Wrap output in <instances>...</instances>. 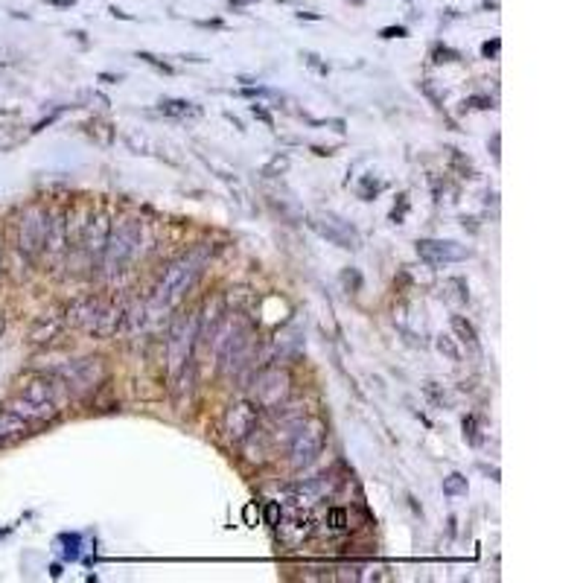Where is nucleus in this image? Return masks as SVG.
<instances>
[{"instance_id": "nucleus-16", "label": "nucleus", "mask_w": 583, "mask_h": 583, "mask_svg": "<svg viewBox=\"0 0 583 583\" xmlns=\"http://www.w3.org/2000/svg\"><path fill=\"white\" fill-rule=\"evenodd\" d=\"M26 432H30V423H26L21 414H15L12 409H0V443L15 440Z\"/></svg>"}, {"instance_id": "nucleus-2", "label": "nucleus", "mask_w": 583, "mask_h": 583, "mask_svg": "<svg viewBox=\"0 0 583 583\" xmlns=\"http://www.w3.org/2000/svg\"><path fill=\"white\" fill-rule=\"evenodd\" d=\"M59 377L53 373H35L33 380H26L21 397L9 402V409L21 414L26 423L53 420L59 414Z\"/></svg>"}, {"instance_id": "nucleus-19", "label": "nucleus", "mask_w": 583, "mask_h": 583, "mask_svg": "<svg viewBox=\"0 0 583 583\" xmlns=\"http://www.w3.org/2000/svg\"><path fill=\"white\" fill-rule=\"evenodd\" d=\"M324 529H327V531H332V534H344V531H351V510H347V508H339V505L327 508V513H324Z\"/></svg>"}, {"instance_id": "nucleus-37", "label": "nucleus", "mask_w": 583, "mask_h": 583, "mask_svg": "<svg viewBox=\"0 0 583 583\" xmlns=\"http://www.w3.org/2000/svg\"><path fill=\"white\" fill-rule=\"evenodd\" d=\"M103 82H108V85H114V82H120V76H111V74H100Z\"/></svg>"}, {"instance_id": "nucleus-36", "label": "nucleus", "mask_w": 583, "mask_h": 583, "mask_svg": "<svg viewBox=\"0 0 583 583\" xmlns=\"http://www.w3.org/2000/svg\"><path fill=\"white\" fill-rule=\"evenodd\" d=\"M47 4H53V6H74L76 0H47Z\"/></svg>"}, {"instance_id": "nucleus-22", "label": "nucleus", "mask_w": 583, "mask_h": 583, "mask_svg": "<svg viewBox=\"0 0 583 583\" xmlns=\"http://www.w3.org/2000/svg\"><path fill=\"white\" fill-rule=\"evenodd\" d=\"M289 170V155H274L266 166H262V175L274 178V175H283Z\"/></svg>"}, {"instance_id": "nucleus-13", "label": "nucleus", "mask_w": 583, "mask_h": 583, "mask_svg": "<svg viewBox=\"0 0 583 583\" xmlns=\"http://www.w3.org/2000/svg\"><path fill=\"white\" fill-rule=\"evenodd\" d=\"M228 312V295L225 292H213L211 298L202 303V310L196 315V324H199V339H207L213 332V327L225 318Z\"/></svg>"}, {"instance_id": "nucleus-20", "label": "nucleus", "mask_w": 583, "mask_h": 583, "mask_svg": "<svg viewBox=\"0 0 583 583\" xmlns=\"http://www.w3.org/2000/svg\"><path fill=\"white\" fill-rule=\"evenodd\" d=\"M452 330H455L458 341L467 344V347H473V351H479V332H476V327H473V321H469V318L452 315Z\"/></svg>"}, {"instance_id": "nucleus-23", "label": "nucleus", "mask_w": 583, "mask_h": 583, "mask_svg": "<svg viewBox=\"0 0 583 583\" xmlns=\"http://www.w3.org/2000/svg\"><path fill=\"white\" fill-rule=\"evenodd\" d=\"M341 286L347 292H362L365 281H362V274H359V269H344L341 272Z\"/></svg>"}, {"instance_id": "nucleus-25", "label": "nucleus", "mask_w": 583, "mask_h": 583, "mask_svg": "<svg viewBox=\"0 0 583 583\" xmlns=\"http://www.w3.org/2000/svg\"><path fill=\"white\" fill-rule=\"evenodd\" d=\"M464 438H467V443H476L481 440V432H479V420H476V414H467L464 418Z\"/></svg>"}, {"instance_id": "nucleus-33", "label": "nucleus", "mask_w": 583, "mask_h": 583, "mask_svg": "<svg viewBox=\"0 0 583 583\" xmlns=\"http://www.w3.org/2000/svg\"><path fill=\"white\" fill-rule=\"evenodd\" d=\"M252 114H254L257 120H262V123H266V126H269V129L274 126V120H272V114H269V111H266V108H262L260 103H254V105H252Z\"/></svg>"}, {"instance_id": "nucleus-21", "label": "nucleus", "mask_w": 583, "mask_h": 583, "mask_svg": "<svg viewBox=\"0 0 583 583\" xmlns=\"http://www.w3.org/2000/svg\"><path fill=\"white\" fill-rule=\"evenodd\" d=\"M467 490H469L467 476H461V473H452V476L443 479V496L455 499V496H467Z\"/></svg>"}, {"instance_id": "nucleus-5", "label": "nucleus", "mask_w": 583, "mask_h": 583, "mask_svg": "<svg viewBox=\"0 0 583 583\" xmlns=\"http://www.w3.org/2000/svg\"><path fill=\"white\" fill-rule=\"evenodd\" d=\"M53 377H59V382L71 391L74 397H85L94 394L108 380V365L103 356H85V359H74V362H64L53 371Z\"/></svg>"}, {"instance_id": "nucleus-30", "label": "nucleus", "mask_w": 583, "mask_h": 583, "mask_svg": "<svg viewBox=\"0 0 583 583\" xmlns=\"http://www.w3.org/2000/svg\"><path fill=\"white\" fill-rule=\"evenodd\" d=\"M499 50H502V41H499V38L484 41V44H481V55H484V59H496Z\"/></svg>"}, {"instance_id": "nucleus-34", "label": "nucleus", "mask_w": 583, "mask_h": 583, "mask_svg": "<svg viewBox=\"0 0 583 583\" xmlns=\"http://www.w3.org/2000/svg\"><path fill=\"white\" fill-rule=\"evenodd\" d=\"M380 35H382V38H406L409 30H406V26H385V30H382Z\"/></svg>"}, {"instance_id": "nucleus-15", "label": "nucleus", "mask_w": 583, "mask_h": 583, "mask_svg": "<svg viewBox=\"0 0 583 583\" xmlns=\"http://www.w3.org/2000/svg\"><path fill=\"white\" fill-rule=\"evenodd\" d=\"M123 307H117V303H100V310H96V318H94V324L88 327V332L94 339H108V336H114L120 321H123Z\"/></svg>"}, {"instance_id": "nucleus-31", "label": "nucleus", "mask_w": 583, "mask_h": 583, "mask_svg": "<svg viewBox=\"0 0 583 583\" xmlns=\"http://www.w3.org/2000/svg\"><path fill=\"white\" fill-rule=\"evenodd\" d=\"M406 213H409V196H406V193H402V196H400V204L391 211V219L400 225V222L406 219Z\"/></svg>"}, {"instance_id": "nucleus-26", "label": "nucleus", "mask_w": 583, "mask_h": 583, "mask_svg": "<svg viewBox=\"0 0 583 583\" xmlns=\"http://www.w3.org/2000/svg\"><path fill=\"white\" fill-rule=\"evenodd\" d=\"M137 59L141 62H146L149 67H155V71H161V74H173V64H166V62H161L158 55H152V53H146V50H141L137 53Z\"/></svg>"}, {"instance_id": "nucleus-1", "label": "nucleus", "mask_w": 583, "mask_h": 583, "mask_svg": "<svg viewBox=\"0 0 583 583\" xmlns=\"http://www.w3.org/2000/svg\"><path fill=\"white\" fill-rule=\"evenodd\" d=\"M204 262H207V248H196V252L173 260L161 274V281L155 283V289H152V307L158 310L175 307V303L196 286V281L204 272Z\"/></svg>"}, {"instance_id": "nucleus-24", "label": "nucleus", "mask_w": 583, "mask_h": 583, "mask_svg": "<svg viewBox=\"0 0 583 583\" xmlns=\"http://www.w3.org/2000/svg\"><path fill=\"white\" fill-rule=\"evenodd\" d=\"M438 351L443 353V356H450L452 362H461V351H458V344H455V339L452 336H438Z\"/></svg>"}, {"instance_id": "nucleus-7", "label": "nucleus", "mask_w": 583, "mask_h": 583, "mask_svg": "<svg viewBox=\"0 0 583 583\" xmlns=\"http://www.w3.org/2000/svg\"><path fill=\"white\" fill-rule=\"evenodd\" d=\"M254 402L260 409L277 411L292 397V373L286 368H266L254 377Z\"/></svg>"}, {"instance_id": "nucleus-6", "label": "nucleus", "mask_w": 583, "mask_h": 583, "mask_svg": "<svg viewBox=\"0 0 583 583\" xmlns=\"http://www.w3.org/2000/svg\"><path fill=\"white\" fill-rule=\"evenodd\" d=\"M50 228V211L44 204H30L24 207V213L15 222V245L24 257H41L44 254V240Z\"/></svg>"}, {"instance_id": "nucleus-39", "label": "nucleus", "mask_w": 583, "mask_h": 583, "mask_svg": "<svg viewBox=\"0 0 583 583\" xmlns=\"http://www.w3.org/2000/svg\"><path fill=\"white\" fill-rule=\"evenodd\" d=\"M0 277H4V248H0Z\"/></svg>"}, {"instance_id": "nucleus-35", "label": "nucleus", "mask_w": 583, "mask_h": 583, "mask_svg": "<svg viewBox=\"0 0 583 583\" xmlns=\"http://www.w3.org/2000/svg\"><path fill=\"white\" fill-rule=\"evenodd\" d=\"M303 59H307V64H310V67H315L318 74H327V64L318 62V55H315V53H303Z\"/></svg>"}, {"instance_id": "nucleus-11", "label": "nucleus", "mask_w": 583, "mask_h": 583, "mask_svg": "<svg viewBox=\"0 0 583 583\" xmlns=\"http://www.w3.org/2000/svg\"><path fill=\"white\" fill-rule=\"evenodd\" d=\"M111 228H114V222H111L108 211H96V213L88 216L85 231H82V237H79V248L85 252V257L91 262H100L103 260L108 237H111Z\"/></svg>"}, {"instance_id": "nucleus-38", "label": "nucleus", "mask_w": 583, "mask_h": 583, "mask_svg": "<svg viewBox=\"0 0 583 583\" xmlns=\"http://www.w3.org/2000/svg\"><path fill=\"white\" fill-rule=\"evenodd\" d=\"M4 332H6V315L0 312V336H4Z\"/></svg>"}, {"instance_id": "nucleus-10", "label": "nucleus", "mask_w": 583, "mask_h": 583, "mask_svg": "<svg viewBox=\"0 0 583 583\" xmlns=\"http://www.w3.org/2000/svg\"><path fill=\"white\" fill-rule=\"evenodd\" d=\"M196 339H199L196 315L178 318V321L173 324L170 339H166V356H170V371L173 373L193 359V347H196Z\"/></svg>"}, {"instance_id": "nucleus-27", "label": "nucleus", "mask_w": 583, "mask_h": 583, "mask_svg": "<svg viewBox=\"0 0 583 583\" xmlns=\"http://www.w3.org/2000/svg\"><path fill=\"white\" fill-rule=\"evenodd\" d=\"M464 108L467 111H488V108H493V100L490 96H467Z\"/></svg>"}, {"instance_id": "nucleus-40", "label": "nucleus", "mask_w": 583, "mask_h": 583, "mask_svg": "<svg viewBox=\"0 0 583 583\" xmlns=\"http://www.w3.org/2000/svg\"><path fill=\"white\" fill-rule=\"evenodd\" d=\"M240 4H252V0H240Z\"/></svg>"}, {"instance_id": "nucleus-8", "label": "nucleus", "mask_w": 583, "mask_h": 583, "mask_svg": "<svg viewBox=\"0 0 583 583\" xmlns=\"http://www.w3.org/2000/svg\"><path fill=\"white\" fill-rule=\"evenodd\" d=\"M257 426H260V406L254 400L240 397V400L228 402L225 414H222V432H225L228 443L240 447Z\"/></svg>"}, {"instance_id": "nucleus-28", "label": "nucleus", "mask_w": 583, "mask_h": 583, "mask_svg": "<svg viewBox=\"0 0 583 583\" xmlns=\"http://www.w3.org/2000/svg\"><path fill=\"white\" fill-rule=\"evenodd\" d=\"M380 187H382L380 182H373V178H365L362 187H359V196H362V199H373V196L380 193Z\"/></svg>"}, {"instance_id": "nucleus-9", "label": "nucleus", "mask_w": 583, "mask_h": 583, "mask_svg": "<svg viewBox=\"0 0 583 583\" xmlns=\"http://www.w3.org/2000/svg\"><path fill=\"white\" fill-rule=\"evenodd\" d=\"M310 225L318 237L327 240L330 245L347 248V252H356V248L362 245V237H359V231L353 228V222L341 219L339 213H315L310 219Z\"/></svg>"}, {"instance_id": "nucleus-17", "label": "nucleus", "mask_w": 583, "mask_h": 583, "mask_svg": "<svg viewBox=\"0 0 583 583\" xmlns=\"http://www.w3.org/2000/svg\"><path fill=\"white\" fill-rule=\"evenodd\" d=\"M158 111L166 117H175V120H187V117H199L202 114V108L199 105H193L187 100H170V96H163V100L158 103Z\"/></svg>"}, {"instance_id": "nucleus-3", "label": "nucleus", "mask_w": 583, "mask_h": 583, "mask_svg": "<svg viewBox=\"0 0 583 583\" xmlns=\"http://www.w3.org/2000/svg\"><path fill=\"white\" fill-rule=\"evenodd\" d=\"M141 237H143V228L137 219H123L117 228H111V237L103 254V269L108 277H117L126 272V266L137 257V252H141Z\"/></svg>"}, {"instance_id": "nucleus-4", "label": "nucleus", "mask_w": 583, "mask_h": 583, "mask_svg": "<svg viewBox=\"0 0 583 583\" xmlns=\"http://www.w3.org/2000/svg\"><path fill=\"white\" fill-rule=\"evenodd\" d=\"M324 443H327V426L324 420H318V418H303L298 426H295V432L289 435V467L292 469H307L312 467L318 458H321L324 452Z\"/></svg>"}, {"instance_id": "nucleus-18", "label": "nucleus", "mask_w": 583, "mask_h": 583, "mask_svg": "<svg viewBox=\"0 0 583 583\" xmlns=\"http://www.w3.org/2000/svg\"><path fill=\"white\" fill-rule=\"evenodd\" d=\"M62 327H64V321L59 315H47V318H38V324L33 327V332H30V341H35V344H44V341H53L55 336L62 332Z\"/></svg>"}, {"instance_id": "nucleus-32", "label": "nucleus", "mask_w": 583, "mask_h": 583, "mask_svg": "<svg viewBox=\"0 0 583 583\" xmlns=\"http://www.w3.org/2000/svg\"><path fill=\"white\" fill-rule=\"evenodd\" d=\"M435 64H440V62H458V53L455 50H450V47H435Z\"/></svg>"}, {"instance_id": "nucleus-12", "label": "nucleus", "mask_w": 583, "mask_h": 583, "mask_svg": "<svg viewBox=\"0 0 583 583\" xmlns=\"http://www.w3.org/2000/svg\"><path fill=\"white\" fill-rule=\"evenodd\" d=\"M418 248V257L432 262V266H447V262H464L473 257L467 245L455 242V240H418L414 242Z\"/></svg>"}, {"instance_id": "nucleus-29", "label": "nucleus", "mask_w": 583, "mask_h": 583, "mask_svg": "<svg viewBox=\"0 0 583 583\" xmlns=\"http://www.w3.org/2000/svg\"><path fill=\"white\" fill-rule=\"evenodd\" d=\"M281 517H283L281 502H269V505H266V525H272V529H274V525L281 522Z\"/></svg>"}, {"instance_id": "nucleus-14", "label": "nucleus", "mask_w": 583, "mask_h": 583, "mask_svg": "<svg viewBox=\"0 0 583 583\" xmlns=\"http://www.w3.org/2000/svg\"><path fill=\"white\" fill-rule=\"evenodd\" d=\"M67 252V211H50V228L44 240V254L62 260Z\"/></svg>"}]
</instances>
